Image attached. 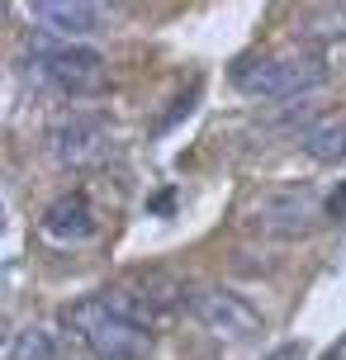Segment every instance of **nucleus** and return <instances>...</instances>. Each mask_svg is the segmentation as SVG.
Wrapping results in <instances>:
<instances>
[{"instance_id":"nucleus-1","label":"nucleus","mask_w":346,"mask_h":360,"mask_svg":"<svg viewBox=\"0 0 346 360\" xmlns=\"http://www.w3.org/2000/svg\"><path fill=\"white\" fill-rule=\"evenodd\" d=\"M67 327L86 342V351H91L95 360H147L152 356V332L138 327V323H128V318H119L100 294L76 299V304L67 308Z\"/></svg>"},{"instance_id":"nucleus-2","label":"nucleus","mask_w":346,"mask_h":360,"mask_svg":"<svg viewBox=\"0 0 346 360\" xmlns=\"http://www.w3.org/2000/svg\"><path fill=\"white\" fill-rule=\"evenodd\" d=\"M233 81L247 95H261V100H299V95H313V90L328 81V62L313 57V53L247 57V62H237Z\"/></svg>"},{"instance_id":"nucleus-3","label":"nucleus","mask_w":346,"mask_h":360,"mask_svg":"<svg viewBox=\"0 0 346 360\" xmlns=\"http://www.w3.org/2000/svg\"><path fill=\"white\" fill-rule=\"evenodd\" d=\"M29 81L57 90V95H100L110 72L105 57L81 43H38L29 53Z\"/></svg>"},{"instance_id":"nucleus-4","label":"nucleus","mask_w":346,"mask_h":360,"mask_svg":"<svg viewBox=\"0 0 346 360\" xmlns=\"http://www.w3.org/2000/svg\"><path fill=\"white\" fill-rule=\"evenodd\" d=\"M318 209L323 204H318V195L309 185H275L252 204V228H261L271 237H304L313 233Z\"/></svg>"},{"instance_id":"nucleus-5","label":"nucleus","mask_w":346,"mask_h":360,"mask_svg":"<svg viewBox=\"0 0 346 360\" xmlns=\"http://www.w3.org/2000/svg\"><path fill=\"white\" fill-rule=\"evenodd\" d=\"M190 313L200 318L204 332H214L219 342H252L256 332H261V313H256L242 294H233V289H219V285H209V289H195L190 294Z\"/></svg>"},{"instance_id":"nucleus-6","label":"nucleus","mask_w":346,"mask_h":360,"mask_svg":"<svg viewBox=\"0 0 346 360\" xmlns=\"http://www.w3.org/2000/svg\"><path fill=\"white\" fill-rule=\"evenodd\" d=\"M48 147L62 166L72 171H91V166H105L114 157V133L100 119H86V114H72L48 133Z\"/></svg>"},{"instance_id":"nucleus-7","label":"nucleus","mask_w":346,"mask_h":360,"mask_svg":"<svg viewBox=\"0 0 346 360\" xmlns=\"http://www.w3.org/2000/svg\"><path fill=\"white\" fill-rule=\"evenodd\" d=\"M29 15L43 24V34L67 38V43L100 34V24H105L100 0H29Z\"/></svg>"},{"instance_id":"nucleus-8","label":"nucleus","mask_w":346,"mask_h":360,"mask_svg":"<svg viewBox=\"0 0 346 360\" xmlns=\"http://www.w3.org/2000/svg\"><path fill=\"white\" fill-rule=\"evenodd\" d=\"M43 233L53 237V242H86L95 233V214H91V199L72 190V195H62L48 204V214H43Z\"/></svg>"},{"instance_id":"nucleus-9","label":"nucleus","mask_w":346,"mask_h":360,"mask_svg":"<svg viewBox=\"0 0 346 360\" xmlns=\"http://www.w3.org/2000/svg\"><path fill=\"white\" fill-rule=\"evenodd\" d=\"M299 152L313 157L318 166H337L346 162V119H318L299 133Z\"/></svg>"},{"instance_id":"nucleus-10","label":"nucleus","mask_w":346,"mask_h":360,"mask_svg":"<svg viewBox=\"0 0 346 360\" xmlns=\"http://www.w3.org/2000/svg\"><path fill=\"white\" fill-rule=\"evenodd\" d=\"M299 38L309 43H342L346 38V0H328L299 19Z\"/></svg>"},{"instance_id":"nucleus-11","label":"nucleus","mask_w":346,"mask_h":360,"mask_svg":"<svg viewBox=\"0 0 346 360\" xmlns=\"http://www.w3.org/2000/svg\"><path fill=\"white\" fill-rule=\"evenodd\" d=\"M100 299H105L119 318H128V323H138V327H152L157 318H162V313L152 308V299H147L143 289H133V285H114V289H105Z\"/></svg>"},{"instance_id":"nucleus-12","label":"nucleus","mask_w":346,"mask_h":360,"mask_svg":"<svg viewBox=\"0 0 346 360\" xmlns=\"http://www.w3.org/2000/svg\"><path fill=\"white\" fill-rule=\"evenodd\" d=\"M10 360H57V337L48 327H24L10 342Z\"/></svg>"},{"instance_id":"nucleus-13","label":"nucleus","mask_w":346,"mask_h":360,"mask_svg":"<svg viewBox=\"0 0 346 360\" xmlns=\"http://www.w3.org/2000/svg\"><path fill=\"white\" fill-rule=\"evenodd\" d=\"M266 360H309V351H304L299 342H285V346H275Z\"/></svg>"},{"instance_id":"nucleus-14","label":"nucleus","mask_w":346,"mask_h":360,"mask_svg":"<svg viewBox=\"0 0 346 360\" xmlns=\"http://www.w3.org/2000/svg\"><path fill=\"white\" fill-rule=\"evenodd\" d=\"M328 218H346V180H342V190L328 199Z\"/></svg>"},{"instance_id":"nucleus-15","label":"nucleus","mask_w":346,"mask_h":360,"mask_svg":"<svg viewBox=\"0 0 346 360\" xmlns=\"http://www.w3.org/2000/svg\"><path fill=\"white\" fill-rule=\"evenodd\" d=\"M323 360H346V337H342V342H332V346H328V356H323Z\"/></svg>"}]
</instances>
